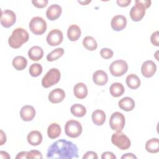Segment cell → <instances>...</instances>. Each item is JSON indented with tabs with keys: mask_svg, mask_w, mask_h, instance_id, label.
<instances>
[{
	"mask_svg": "<svg viewBox=\"0 0 159 159\" xmlns=\"http://www.w3.org/2000/svg\"><path fill=\"white\" fill-rule=\"evenodd\" d=\"M62 9L60 5L57 4H52L47 9L46 16L50 20H55L59 18Z\"/></svg>",
	"mask_w": 159,
	"mask_h": 159,
	"instance_id": "9a60e30c",
	"label": "cell"
},
{
	"mask_svg": "<svg viewBox=\"0 0 159 159\" xmlns=\"http://www.w3.org/2000/svg\"><path fill=\"white\" fill-rule=\"evenodd\" d=\"M61 127L57 123H52L47 129L48 137L52 139L58 137L61 134Z\"/></svg>",
	"mask_w": 159,
	"mask_h": 159,
	"instance_id": "cb8c5ba5",
	"label": "cell"
},
{
	"mask_svg": "<svg viewBox=\"0 0 159 159\" xmlns=\"http://www.w3.org/2000/svg\"><path fill=\"white\" fill-rule=\"evenodd\" d=\"M71 113L75 117H81L86 114V107L80 104H75L70 108Z\"/></svg>",
	"mask_w": 159,
	"mask_h": 159,
	"instance_id": "f1b7e54d",
	"label": "cell"
},
{
	"mask_svg": "<svg viewBox=\"0 0 159 159\" xmlns=\"http://www.w3.org/2000/svg\"><path fill=\"white\" fill-rule=\"evenodd\" d=\"M112 143L122 150H125L130 148L131 142L129 137L121 131H117L111 137Z\"/></svg>",
	"mask_w": 159,
	"mask_h": 159,
	"instance_id": "277c9868",
	"label": "cell"
},
{
	"mask_svg": "<svg viewBox=\"0 0 159 159\" xmlns=\"http://www.w3.org/2000/svg\"><path fill=\"white\" fill-rule=\"evenodd\" d=\"M83 159H97L98 155L93 151H88L85 153L83 157Z\"/></svg>",
	"mask_w": 159,
	"mask_h": 159,
	"instance_id": "8d00e7d4",
	"label": "cell"
},
{
	"mask_svg": "<svg viewBox=\"0 0 159 159\" xmlns=\"http://www.w3.org/2000/svg\"><path fill=\"white\" fill-rule=\"evenodd\" d=\"M128 70L127 63L123 60L114 61L109 66V71L112 76L119 77L124 75Z\"/></svg>",
	"mask_w": 159,
	"mask_h": 159,
	"instance_id": "52a82bcc",
	"label": "cell"
},
{
	"mask_svg": "<svg viewBox=\"0 0 159 159\" xmlns=\"http://www.w3.org/2000/svg\"><path fill=\"white\" fill-rule=\"evenodd\" d=\"M73 93L78 99H84L88 95V88L83 83H76L73 88Z\"/></svg>",
	"mask_w": 159,
	"mask_h": 159,
	"instance_id": "d6986e66",
	"label": "cell"
},
{
	"mask_svg": "<svg viewBox=\"0 0 159 159\" xmlns=\"http://www.w3.org/2000/svg\"><path fill=\"white\" fill-rule=\"evenodd\" d=\"M42 66L40 63H33L29 68V73L32 77H37L42 73Z\"/></svg>",
	"mask_w": 159,
	"mask_h": 159,
	"instance_id": "1f68e13d",
	"label": "cell"
},
{
	"mask_svg": "<svg viewBox=\"0 0 159 159\" xmlns=\"http://www.w3.org/2000/svg\"><path fill=\"white\" fill-rule=\"evenodd\" d=\"M27 142L32 146H37L42 142V135L38 130H32L30 132L27 137Z\"/></svg>",
	"mask_w": 159,
	"mask_h": 159,
	"instance_id": "ac0fdd59",
	"label": "cell"
},
{
	"mask_svg": "<svg viewBox=\"0 0 159 159\" xmlns=\"http://www.w3.org/2000/svg\"><path fill=\"white\" fill-rule=\"evenodd\" d=\"M64 53V49L63 48H57L48 53L47 55V60L48 61H53L61 57Z\"/></svg>",
	"mask_w": 159,
	"mask_h": 159,
	"instance_id": "4dcf8cb0",
	"label": "cell"
},
{
	"mask_svg": "<svg viewBox=\"0 0 159 159\" xmlns=\"http://www.w3.org/2000/svg\"><path fill=\"white\" fill-rule=\"evenodd\" d=\"M125 82L127 86L132 89H137L140 86V80L135 74L129 75L126 77Z\"/></svg>",
	"mask_w": 159,
	"mask_h": 159,
	"instance_id": "484cf974",
	"label": "cell"
},
{
	"mask_svg": "<svg viewBox=\"0 0 159 159\" xmlns=\"http://www.w3.org/2000/svg\"><path fill=\"white\" fill-rule=\"evenodd\" d=\"M27 65V60L23 56H17L12 60V66L18 71L23 70L26 68Z\"/></svg>",
	"mask_w": 159,
	"mask_h": 159,
	"instance_id": "83f0119b",
	"label": "cell"
},
{
	"mask_svg": "<svg viewBox=\"0 0 159 159\" xmlns=\"http://www.w3.org/2000/svg\"><path fill=\"white\" fill-rule=\"evenodd\" d=\"M32 3L37 8H43L47 6L48 4L47 0H32Z\"/></svg>",
	"mask_w": 159,
	"mask_h": 159,
	"instance_id": "e575fe53",
	"label": "cell"
},
{
	"mask_svg": "<svg viewBox=\"0 0 159 159\" xmlns=\"http://www.w3.org/2000/svg\"><path fill=\"white\" fill-rule=\"evenodd\" d=\"M61 78V73L58 69L51 68L43 77L42 85L45 88H50L58 83Z\"/></svg>",
	"mask_w": 159,
	"mask_h": 159,
	"instance_id": "3957f363",
	"label": "cell"
},
{
	"mask_svg": "<svg viewBox=\"0 0 159 159\" xmlns=\"http://www.w3.org/2000/svg\"><path fill=\"white\" fill-rule=\"evenodd\" d=\"M29 35L28 32L23 28L14 29L8 39V43L12 48H19L23 43L29 40Z\"/></svg>",
	"mask_w": 159,
	"mask_h": 159,
	"instance_id": "7a4b0ae2",
	"label": "cell"
},
{
	"mask_svg": "<svg viewBox=\"0 0 159 159\" xmlns=\"http://www.w3.org/2000/svg\"><path fill=\"white\" fill-rule=\"evenodd\" d=\"M116 2L119 6L124 7L128 6L131 2V0H117Z\"/></svg>",
	"mask_w": 159,
	"mask_h": 159,
	"instance_id": "f35d334b",
	"label": "cell"
},
{
	"mask_svg": "<svg viewBox=\"0 0 159 159\" xmlns=\"http://www.w3.org/2000/svg\"><path fill=\"white\" fill-rule=\"evenodd\" d=\"M158 39H159V31L157 30L155 32H153L151 37H150V41L151 43L157 47L159 46V43H158Z\"/></svg>",
	"mask_w": 159,
	"mask_h": 159,
	"instance_id": "d590c367",
	"label": "cell"
},
{
	"mask_svg": "<svg viewBox=\"0 0 159 159\" xmlns=\"http://www.w3.org/2000/svg\"><path fill=\"white\" fill-rule=\"evenodd\" d=\"M146 150L151 153H156L159 151V140L158 138H152L145 143Z\"/></svg>",
	"mask_w": 159,
	"mask_h": 159,
	"instance_id": "d4e9b609",
	"label": "cell"
},
{
	"mask_svg": "<svg viewBox=\"0 0 159 159\" xmlns=\"http://www.w3.org/2000/svg\"><path fill=\"white\" fill-rule=\"evenodd\" d=\"M93 80L98 86L105 85L108 81L107 74L103 70H97L93 73Z\"/></svg>",
	"mask_w": 159,
	"mask_h": 159,
	"instance_id": "e0dca14e",
	"label": "cell"
},
{
	"mask_svg": "<svg viewBox=\"0 0 159 159\" xmlns=\"http://www.w3.org/2000/svg\"><path fill=\"white\" fill-rule=\"evenodd\" d=\"M127 25V19L122 15H116L112 17L111 25L115 31H120L123 30Z\"/></svg>",
	"mask_w": 159,
	"mask_h": 159,
	"instance_id": "4fadbf2b",
	"label": "cell"
},
{
	"mask_svg": "<svg viewBox=\"0 0 159 159\" xmlns=\"http://www.w3.org/2000/svg\"><path fill=\"white\" fill-rule=\"evenodd\" d=\"M79 3L81 4L82 5H86L87 4L91 2V1H78Z\"/></svg>",
	"mask_w": 159,
	"mask_h": 159,
	"instance_id": "f6af8a7d",
	"label": "cell"
},
{
	"mask_svg": "<svg viewBox=\"0 0 159 159\" xmlns=\"http://www.w3.org/2000/svg\"><path fill=\"white\" fill-rule=\"evenodd\" d=\"M157 71V65L152 60H147L143 63L141 67L142 75L145 78H150L154 75Z\"/></svg>",
	"mask_w": 159,
	"mask_h": 159,
	"instance_id": "7c38bea8",
	"label": "cell"
},
{
	"mask_svg": "<svg viewBox=\"0 0 159 159\" xmlns=\"http://www.w3.org/2000/svg\"><path fill=\"white\" fill-rule=\"evenodd\" d=\"M83 45L86 49L90 51H94L98 47L97 42L91 36L85 37L83 40Z\"/></svg>",
	"mask_w": 159,
	"mask_h": 159,
	"instance_id": "f546056e",
	"label": "cell"
},
{
	"mask_svg": "<svg viewBox=\"0 0 159 159\" xmlns=\"http://www.w3.org/2000/svg\"><path fill=\"white\" fill-rule=\"evenodd\" d=\"M47 158L71 159L78 158V148L72 142L61 139L53 142L48 148Z\"/></svg>",
	"mask_w": 159,
	"mask_h": 159,
	"instance_id": "6da1fadb",
	"label": "cell"
},
{
	"mask_svg": "<svg viewBox=\"0 0 159 159\" xmlns=\"http://www.w3.org/2000/svg\"><path fill=\"white\" fill-rule=\"evenodd\" d=\"M139 1L141 4H142L145 6V7L146 9L148 8V7L150 6L151 3H152V1H148V0H143V1L139 0Z\"/></svg>",
	"mask_w": 159,
	"mask_h": 159,
	"instance_id": "b9f144b4",
	"label": "cell"
},
{
	"mask_svg": "<svg viewBox=\"0 0 159 159\" xmlns=\"http://www.w3.org/2000/svg\"><path fill=\"white\" fill-rule=\"evenodd\" d=\"M35 116L34 107L30 105L24 106L20 111V116L24 121H31Z\"/></svg>",
	"mask_w": 159,
	"mask_h": 159,
	"instance_id": "5bb4252c",
	"label": "cell"
},
{
	"mask_svg": "<svg viewBox=\"0 0 159 159\" xmlns=\"http://www.w3.org/2000/svg\"><path fill=\"white\" fill-rule=\"evenodd\" d=\"M83 130V127L80 122L75 120H68L65 125V134L71 138L79 137Z\"/></svg>",
	"mask_w": 159,
	"mask_h": 159,
	"instance_id": "8992f818",
	"label": "cell"
},
{
	"mask_svg": "<svg viewBox=\"0 0 159 159\" xmlns=\"http://www.w3.org/2000/svg\"><path fill=\"white\" fill-rule=\"evenodd\" d=\"M124 87L123 84L120 83H114L111 85L109 88V91L111 94L115 98L122 96L124 94Z\"/></svg>",
	"mask_w": 159,
	"mask_h": 159,
	"instance_id": "4316f807",
	"label": "cell"
},
{
	"mask_svg": "<svg viewBox=\"0 0 159 159\" xmlns=\"http://www.w3.org/2000/svg\"><path fill=\"white\" fill-rule=\"evenodd\" d=\"M65 98V93L61 88L53 89L48 94V100L53 104H57L63 101Z\"/></svg>",
	"mask_w": 159,
	"mask_h": 159,
	"instance_id": "2e32d148",
	"label": "cell"
},
{
	"mask_svg": "<svg viewBox=\"0 0 159 159\" xmlns=\"http://www.w3.org/2000/svg\"><path fill=\"white\" fill-rule=\"evenodd\" d=\"M63 39L62 32L57 29H53L49 32L47 36V42L50 46L54 47L60 45Z\"/></svg>",
	"mask_w": 159,
	"mask_h": 159,
	"instance_id": "8fae6325",
	"label": "cell"
},
{
	"mask_svg": "<svg viewBox=\"0 0 159 159\" xmlns=\"http://www.w3.org/2000/svg\"><path fill=\"white\" fill-rule=\"evenodd\" d=\"M6 142V134H4V132L2 130H1V142H0V145H2Z\"/></svg>",
	"mask_w": 159,
	"mask_h": 159,
	"instance_id": "7bdbcfd3",
	"label": "cell"
},
{
	"mask_svg": "<svg viewBox=\"0 0 159 159\" xmlns=\"http://www.w3.org/2000/svg\"><path fill=\"white\" fill-rule=\"evenodd\" d=\"M113 51L108 48H103L100 51V55L104 59H109L113 56Z\"/></svg>",
	"mask_w": 159,
	"mask_h": 159,
	"instance_id": "d6a6232c",
	"label": "cell"
},
{
	"mask_svg": "<svg viewBox=\"0 0 159 159\" xmlns=\"http://www.w3.org/2000/svg\"><path fill=\"white\" fill-rule=\"evenodd\" d=\"M16 20V16L14 11L9 9L1 11V24L4 27L9 28L14 24Z\"/></svg>",
	"mask_w": 159,
	"mask_h": 159,
	"instance_id": "30bf717a",
	"label": "cell"
},
{
	"mask_svg": "<svg viewBox=\"0 0 159 159\" xmlns=\"http://www.w3.org/2000/svg\"><path fill=\"white\" fill-rule=\"evenodd\" d=\"M81 34L80 27L76 24L70 25L67 30V37L68 39L71 41H76L80 37Z\"/></svg>",
	"mask_w": 159,
	"mask_h": 159,
	"instance_id": "44dd1931",
	"label": "cell"
},
{
	"mask_svg": "<svg viewBox=\"0 0 159 159\" xmlns=\"http://www.w3.org/2000/svg\"><path fill=\"white\" fill-rule=\"evenodd\" d=\"M119 107L125 111H130L133 110L135 106L134 100L130 97H124L122 98L118 102Z\"/></svg>",
	"mask_w": 159,
	"mask_h": 159,
	"instance_id": "ffe728a7",
	"label": "cell"
},
{
	"mask_svg": "<svg viewBox=\"0 0 159 159\" xmlns=\"http://www.w3.org/2000/svg\"><path fill=\"white\" fill-rule=\"evenodd\" d=\"M135 4L131 8L130 11V16L134 22L140 21L145 14L146 8L141 4L139 0L135 1Z\"/></svg>",
	"mask_w": 159,
	"mask_h": 159,
	"instance_id": "9c48e42d",
	"label": "cell"
},
{
	"mask_svg": "<svg viewBox=\"0 0 159 159\" xmlns=\"http://www.w3.org/2000/svg\"><path fill=\"white\" fill-rule=\"evenodd\" d=\"M27 159L32 158H40L42 159L43 158L41 152L37 150H32L29 152H27Z\"/></svg>",
	"mask_w": 159,
	"mask_h": 159,
	"instance_id": "836d02e7",
	"label": "cell"
},
{
	"mask_svg": "<svg viewBox=\"0 0 159 159\" xmlns=\"http://www.w3.org/2000/svg\"><path fill=\"white\" fill-rule=\"evenodd\" d=\"M27 152H20L18 153V154L16 155V159H20V158H27Z\"/></svg>",
	"mask_w": 159,
	"mask_h": 159,
	"instance_id": "ab89813d",
	"label": "cell"
},
{
	"mask_svg": "<svg viewBox=\"0 0 159 159\" xmlns=\"http://www.w3.org/2000/svg\"><path fill=\"white\" fill-rule=\"evenodd\" d=\"M102 159H116V155L111 152H105L101 155Z\"/></svg>",
	"mask_w": 159,
	"mask_h": 159,
	"instance_id": "74e56055",
	"label": "cell"
},
{
	"mask_svg": "<svg viewBox=\"0 0 159 159\" xmlns=\"http://www.w3.org/2000/svg\"><path fill=\"white\" fill-rule=\"evenodd\" d=\"M92 120L96 125H102L106 120V114L105 112L100 109H97L93 111L91 116Z\"/></svg>",
	"mask_w": 159,
	"mask_h": 159,
	"instance_id": "603a6c76",
	"label": "cell"
},
{
	"mask_svg": "<svg viewBox=\"0 0 159 159\" xmlns=\"http://www.w3.org/2000/svg\"><path fill=\"white\" fill-rule=\"evenodd\" d=\"M46 21L39 16L33 17L29 22V29L35 35H42L47 30Z\"/></svg>",
	"mask_w": 159,
	"mask_h": 159,
	"instance_id": "5b68a950",
	"label": "cell"
},
{
	"mask_svg": "<svg viewBox=\"0 0 159 159\" xmlns=\"http://www.w3.org/2000/svg\"><path fill=\"white\" fill-rule=\"evenodd\" d=\"M125 124L124 116L119 112H115L112 114L109 119V125L112 130L122 131Z\"/></svg>",
	"mask_w": 159,
	"mask_h": 159,
	"instance_id": "ba28073f",
	"label": "cell"
},
{
	"mask_svg": "<svg viewBox=\"0 0 159 159\" xmlns=\"http://www.w3.org/2000/svg\"><path fill=\"white\" fill-rule=\"evenodd\" d=\"M121 158L122 159H124V158H127V159H132V158H135L136 159L137 158V157L132 153H125L124 155H123L122 157H121Z\"/></svg>",
	"mask_w": 159,
	"mask_h": 159,
	"instance_id": "60d3db41",
	"label": "cell"
},
{
	"mask_svg": "<svg viewBox=\"0 0 159 159\" xmlns=\"http://www.w3.org/2000/svg\"><path fill=\"white\" fill-rule=\"evenodd\" d=\"M0 157L2 159H9L11 158L10 155L8 154L7 152L4 151H1L0 152Z\"/></svg>",
	"mask_w": 159,
	"mask_h": 159,
	"instance_id": "ee69618b",
	"label": "cell"
},
{
	"mask_svg": "<svg viewBox=\"0 0 159 159\" xmlns=\"http://www.w3.org/2000/svg\"><path fill=\"white\" fill-rule=\"evenodd\" d=\"M28 56L32 61H39L43 56V50L39 46H33L29 50Z\"/></svg>",
	"mask_w": 159,
	"mask_h": 159,
	"instance_id": "7402d4cb",
	"label": "cell"
}]
</instances>
